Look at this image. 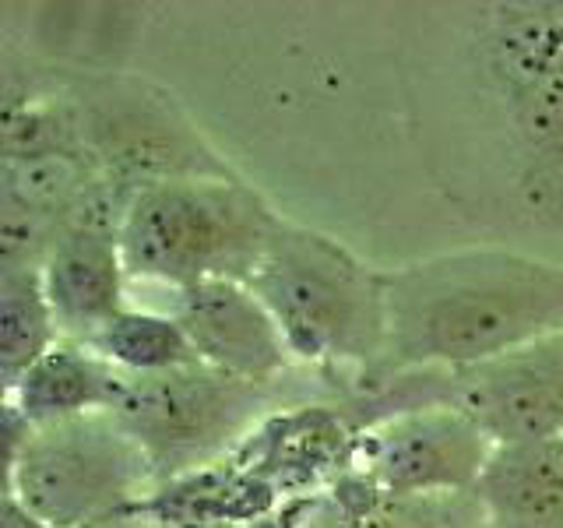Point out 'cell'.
I'll return each instance as SVG.
<instances>
[{"label": "cell", "instance_id": "7a4b0ae2", "mask_svg": "<svg viewBox=\"0 0 563 528\" xmlns=\"http://www.w3.org/2000/svg\"><path fill=\"white\" fill-rule=\"evenodd\" d=\"M272 310L296 363L356 370L369 384L387 356V272L342 240L282 219L246 282Z\"/></svg>", "mask_w": 563, "mask_h": 528}, {"label": "cell", "instance_id": "7c38bea8", "mask_svg": "<svg viewBox=\"0 0 563 528\" xmlns=\"http://www.w3.org/2000/svg\"><path fill=\"white\" fill-rule=\"evenodd\" d=\"M475 493L486 528H563V437L493 448Z\"/></svg>", "mask_w": 563, "mask_h": 528}, {"label": "cell", "instance_id": "3957f363", "mask_svg": "<svg viewBox=\"0 0 563 528\" xmlns=\"http://www.w3.org/2000/svg\"><path fill=\"white\" fill-rule=\"evenodd\" d=\"M278 226L282 216L251 184L216 173L141 187L117 233L131 282L180 293L216 278L251 282Z\"/></svg>", "mask_w": 563, "mask_h": 528}, {"label": "cell", "instance_id": "52a82bcc", "mask_svg": "<svg viewBox=\"0 0 563 528\" xmlns=\"http://www.w3.org/2000/svg\"><path fill=\"white\" fill-rule=\"evenodd\" d=\"M479 61L525 169V190H563V4H497L483 14Z\"/></svg>", "mask_w": 563, "mask_h": 528}, {"label": "cell", "instance_id": "9c48e42d", "mask_svg": "<svg viewBox=\"0 0 563 528\" xmlns=\"http://www.w3.org/2000/svg\"><path fill=\"white\" fill-rule=\"evenodd\" d=\"M169 296L166 310L187 331L198 363L254 384H282L292 370L286 334L246 282L216 278Z\"/></svg>", "mask_w": 563, "mask_h": 528}, {"label": "cell", "instance_id": "5b68a950", "mask_svg": "<svg viewBox=\"0 0 563 528\" xmlns=\"http://www.w3.org/2000/svg\"><path fill=\"white\" fill-rule=\"evenodd\" d=\"M444 402L479 427L493 448L563 437V331L462 370H419L363 387L366 422Z\"/></svg>", "mask_w": 563, "mask_h": 528}, {"label": "cell", "instance_id": "8992f818", "mask_svg": "<svg viewBox=\"0 0 563 528\" xmlns=\"http://www.w3.org/2000/svg\"><path fill=\"white\" fill-rule=\"evenodd\" d=\"M155 472L113 413L40 427L8 458V493L49 528H85L148 504Z\"/></svg>", "mask_w": 563, "mask_h": 528}, {"label": "cell", "instance_id": "277c9868", "mask_svg": "<svg viewBox=\"0 0 563 528\" xmlns=\"http://www.w3.org/2000/svg\"><path fill=\"white\" fill-rule=\"evenodd\" d=\"M278 387L194 363L155 377H128L113 419L148 458L155 483H180L246 444L282 405Z\"/></svg>", "mask_w": 563, "mask_h": 528}, {"label": "cell", "instance_id": "e0dca14e", "mask_svg": "<svg viewBox=\"0 0 563 528\" xmlns=\"http://www.w3.org/2000/svg\"><path fill=\"white\" fill-rule=\"evenodd\" d=\"M85 528H152V525H148V507L141 504V507L120 510V515L102 518V521H92V525H85Z\"/></svg>", "mask_w": 563, "mask_h": 528}, {"label": "cell", "instance_id": "2e32d148", "mask_svg": "<svg viewBox=\"0 0 563 528\" xmlns=\"http://www.w3.org/2000/svg\"><path fill=\"white\" fill-rule=\"evenodd\" d=\"M0 528H49L43 518H35L32 510L11 497V493H4V510H0Z\"/></svg>", "mask_w": 563, "mask_h": 528}, {"label": "cell", "instance_id": "8fae6325", "mask_svg": "<svg viewBox=\"0 0 563 528\" xmlns=\"http://www.w3.org/2000/svg\"><path fill=\"white\" fill-rule=\"evenodd\" d=\"M123 387L128 377L113 363H106L92 345L64 339L40 363H32L11 392H4V405H11L32 430H40L81 416L113 413Z\"/></svg>", "mask_w": 563, "mask_h": 528}, {"label": "cell", "instance_id": "6da1fadb", "mask_svg": "<svg viewBox=\"0 0 563 528\" xmlns=\"http://www.w3.org/2000/svg\"><path fill=\"white\" fill-rule=\"evenodd\" d=\"M556 331L563 264L510 246H457L387 272V356L369 384L462 370Z\"/></svg>", "mask_w": 563, "mask_h": 528}, {"label": "cell", "instance_id": "9a60e30c", "mask_svg": "<svg viewBox=\"0 0 563 528\" xmlns=\"http://www.w3.org/2000/svg\"><path fill=\"white\" fill-rule=\"evenodd\" d=\"M363 528H486L479 493L437 497H377Z\"/></svg>", "mask_w": 563, "mask_h": 528}, {"label": "cell", "instance_id": "5bb4252c", "mask_svg": "<svg viewBox=\"0 0 563 528\" xmlns=\"http://www.w3.org/2000/svg\"><path fill=\"white\" fill-rule=\"evenodd\" d=\"M64 342L40 272H0V381L4 392Z\"/></svg>", "mask_w": 563, "mask_h": 528}, {"label": "cell", "instance_id": "4fadbf2b", "mask_svg": "<svg viewBox=\"0 0 563 528\" xmlns=\"http://www.w3.org/2000/svg\"><path fill=\"white\" fill-rule=\"evenodd\" d=\"M88 345L106 363H113L123 377H155L198 363L187 331L169 310H152L134 304L123 307L113 321H106Z\"/></svg>", "mask_w": 563, "mask_h": 528}, {"label": "cell", "instance_id": "ba28073f", "mask_svg": "<svg viewBox=\"0 0 563 528\" xmlns=\"http://www.w3.org/2000/svg\"><path fill=\"white\" fill-rule=\"evenodd\" d=\"M489 458V437L444 402L380 416L349 440V465L377 497L472 493Z\"/></svg>", "mask_w": 563, "mask_h": 528}, {"label": "cell", "instance_id": "30bf717a", "mask_svg": "<svg viewBox=\"0 0 563 528\" xmlns=\"http://www.w3.org/2000/svg\"><path fill=\"white\" fill-rule=\"evenodd\" d=\"M60 339L92 342L96 331L128 307V264L117 222H75L40 268Z\"/></svg>", "mask_w": 563, "mask_h": 528}]
</instances>
